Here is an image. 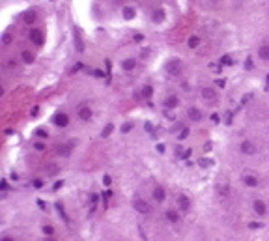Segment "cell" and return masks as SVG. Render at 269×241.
Instances as JSON below:
<instances>
[{"mask_svg":"<svg viewBox=\"0 0 269 241\" xmlns=\"http://www.w3.org/2000/svg\"><path fill=\"white\" fill-rule=\"evenodd\" d=\"M22 60L26 62V64H32V62H34V54L28 53V51H24V53H22Z\"/></svg>","mask_w":269,"mask_h":241,"instance_id":"26","label":"cell"},{"mask_svg":"<svg viewBox=\"0 0 269 241\" xmlns=\"http://www.w3.org/2000/svg\"><path fill=\"white\" fill-rule=\"evenodd\" d=\"M103 183H105V185H110V183H112L110 176H103Z\"/></svg>","mask_w":269,"mask_h":241,"instance_id":"37","label":"cell"},{"mask_svg":"<svg viewBox=\"0 0 269 241\" xmlns=\"http://www.w3.org/2000/svg\"><path fill=\"white\" fill-rule=\"evenodd\" d=\"M166 219H168L170 223H178V221H180V213H178L176 209H168V211H166Z\"/></svg>","mask_w":269,"mask_h":241,"instance_id":"13","label":"cell"},{"mask_svg":"<svg viewBox=\"0 0 269 241\" xmlns=\"http://www.w3.org/2000/svg\"><path fill=\"white\" fill-rule=\"evenodd\" d=\"M221 64H224V65H230V64H232V58L226 54V56H223V58H221Z\"/></svg>","mask_w":269,"mask_h":241,"instance_id":"32","label":"cell"},{"mask_svg":"<svg viewBox=\"0 0 269 241\" xmlns=\"http://www.w3.org/2000/svg\"><path fill=\"white\" fill-rule=\"evenodd\" d=\"M187 116L192 120V122H200V120H202V112H200L196 107H191V109L187 110Z\"/></svg>","mask_w":269,"mask_h":241,"instance_id":"7","label":"cell"},{"mask_svg":"<svg viewBox=\"0 0 269 241\" xmlns=\"http://www.w3.org/2000/svg\"><path fill=\"white\" fill-rule=\"evenodd\" d=\"M103 196H105V200H107V198H110V196H112V192H110V191H107V192H105Z\"/></svg>","mask_w":269,"mask_h":241,"instance_id":"49","label":"cell"},{"mask_svg":"<svg viewBox=\"0 0 269 241\" xmlns=\"http://www.w3.org/2000/svg\"><path fill=\"white\" fill-rule=\"evenodd\" d=\"M112 131H114V125H112V124H107V125L103 127V133H101V135L107 138V136H110V135H112Z\"/></svg>","mask_w":269,"mask_h":241,"instance_id":"21","label":"cell"},{"mask_svg":"<svg viewBox=\"0 0 269 241\" xmlns=\"http://www.w3.org/2000/svg\"><path fill=\"white\" fill-rule=\"evenodd\" d=\"M38 206H39L41 209H45V202H43V200H38Z\"/></svg>","mask_w":269,"mask_h":241,"instance_id":"46","label":"cell"},{"mask_svg":"<svg viewBox=\"0 0 269 241\" xmlns=\"http://www.w3.org/2000/svg\"><path fill=\"white\" fill-rule=\"evenodd\" d=\"M258 53H260V58L262 60H269V45H262Z\"/></svg>","mask_w":269,"mask_h":241,"instance_id":"18","label":"cell"},{"mask_svg":"<svg viewBox=\"0 0 269 241\" xmlns=\"http://www.w3.org/2000/svg\"><path fill=\"white\" fill-rule=\"evenodd\" d=\"M254 211L258 215H265V204L262 200H254Z\"/></svg>","mask_w":269,"mask_h":241,"instance_id":"16","label":"cell"},{"mask_svg":"<svg viewBox=\"0 0 269 241\" xmlns=\"http://www.w3.org/2000/svg\"><path fill=\"white\" fill-rule=\"evenodd\" d=\"M249 228L256 230V228H262V224H260V223H251V224H249Z\"/></svg>","mask_w":269,"mask_h":241,"instance_id":"38","label":"cell"},{"mask_svg":"<svg viewBox=\"0 0 269 241\" xmlns=\"http://www.w3.org/2000/svg\"><path fill=\"white\" fill-rule=\"evenodd\" d=\"M34 187H36V189H41V187H43V181H41V180H34Z\"/></svg>","mask_w":269,"mask_h":241,"instance_id":"36","label":"cell"},{"mask_svg":"<svg viewBox=\"0 0 269 241\" xmlns=\"http://www.w3.org/2000/svg\"><path fill=\"white\" fill-rule=\"evenodd\" d=\"M10 41H11V34H10V32H6V34L2 36V43H6V45H8Z\"/></svg>","mask_w":269,"mask_h":241,"instance_id":"31","label":"cell"},{"mask_svg":"<svg viewBox=\"0 0 269 241\" xmlns=\"http://www.w3.org/2000/svg\"><path fill=\"white\" fill-rule=\"evenodd\" d=\"M73 144H75V142H69L67 146H64V144H60V146H56V155L67 157V155H69V152H71V148H73Z\"/></svg>","mask_w":269,"mask_h":241,"instance_id":"6","label":"cell"},{"mask_svg":"<svg viewBox=\"0 0 269 241\" xmlns=\"http://www.w3.org/2000/svg\"><path fill=\"white\" fill-rule=\"evenodd\" d=\"M198 164L206 168V166H211V164H213V161H211V159H200V161H198Z\"/></svg>","mask_w":269,"mask_h":241,"instance_id":"28","label":"cell"},{"mask_svg":"<svg viewBox=\"0 0 269 241\" xmlns=\"http://www.w3.org/2000/svg\"><path fill=\"white\" fill-rule=\"evenodd\" d=\"M56 211L60 213V217L67 223V215H65V211H64V206H62V202H56Z\"/></svg>","mask_w":269,"mask_h":241,"instance_id":"23","label":"cell"},{"mask_svg":"<svg viewBox=\"0 0 269 241\" xmlns=\"http://www.w3.org/2000/svg\"><path fill=\"white\" fill-rule=\"evenodd\" d=\"M43 232H45L47 235H51V234L54 232V228H53V226H49V224H45V226H43Z\"/></svg>","mask_w":269,"mask_h":241,"instance_id":"33","label":"cell"},{"mask_svg":"<svg viewBox=\"0 0 269 241\" xmlns=\"http://www.w3.org/2000/svg\"><path fill=\"white\" fill-rule=\"evenodd\" d=\"M217 2H221V0H209V2H208V4H211V6H215Z\"/></svg>","mask_w":269,"mask_h":241,"instance_id":"51","label":"cell"},{"mask_svg":"<svg viewBox=\"0 0 269 241\" xmlns=\"http://www.w3.org/2000/svg\"><path fill=\"white\" fill-rule=\"evenodd\" d=\"M79 118H81V120H90V118H92V110H90V107H82V109L79 110Z\"/></svg>","mask_w":269,"mask_h":241,"instance_id":"15","label":"cell"},{"mask_svg":"<svg viewBox=\"0 0 269 241\" xmlns=\"http://www.w3.org/2000/svg\"><path fill=\"white\" fill-rule=\"evenodd\" d=\"M251 62H252V60H251V58H247V69H251V67H252V64H251Z\"/></svg>","mask_w":269,"mask_h":241,"instance_id":"50","label":"cell"},{"mask_svg":"<svg viewBox=\"0 0 269 241\" xmlns=\"http://www.w3.org/2000/svg\"><path fill=\"white\" fill-rule=\"evenodd\" d=\"M189 136V127H181V133H180V140H183V138H187Z\"/></svg>","mask_w":269,"mask_h":241,"instance_id":"27","label":"cell"},{"mask_svg":"<svg viewBox=\"0 0 269 241\" xmlns=\"http://www.w3.org/2000/svg\"><path fill=\"white\" fill-rule=\"evenodd\" d=\"M34 148H36L38 152H43V150H45V146H43V144H41V142H38V144H36V146H34Z\"/></svg>","mask_w":269,"mask_h":241,"instance_id":"39","label":"cell"},{"mask_svg":"<svg viewBox=\"0 0 269 241\" xmlns=\"http://www.w3.org/2000/svg\"><path fill=\"white\" fill-rule=\"evenodd\" d=\"M62 185H64V181H56V183H54V187H53V189H54V191H58V189H60V187H62Z\"/></svg>","mask_w":269,"mask_h":241,"instance_id":"40","label":"cell"},{"mask_svg":"<svg viewBox=\"0 0 269 241\" xmlns=\"http://www.w3.org/2000/svg\"><path fill=\"white\" fill-rule=\"evenodd\" d=\"M217 86H221V88H224V81H221V79H219V81H217Z\"/></svg>","mask_w":269,"mask_h":241,"instance_id":"47","label":"cell"},{"mask_svg":"<svg viewBox=\"0 0 269 241\" xmlns=\"http://www.w3.org/2000/svg\"><path fill=\"white\" fill-rule=\"evenodd\" d=\"M2 241H15V239H13V237H8V235H6V237H2Z\"/></svg>","mask_w":269,"mask_h":241,"instance_id":"52","label":"cell"},{"mask_svg":"<svg viewBox=\"0 0 269 241\" xmlns=\"http://www.w3.org/2000/svg\"><path fill=\"white\" fill-rule=\"evenodd\" d=\"M90 200H92V206H95V202H97V195H92Z\"/></svg>","mask_w":269,"mask_h":241,"instance_id":"43","label":"cell"},{"mask_svg":"<svg viewBox=\"0 0 269 241\" xmlns=\"http://www.w3.org/2000/svg\"><path fill=\"white\" fill-rule=\"evenodd\" d=\"M30 41H32V43H36L38 47H39V45H43V34H41V30H36V28H34V30H30Z\"/></svg>","mask_w":269,"mask_h":241,"instance_id":"5","label":"cell"},{"mask_svg":"<svg viewBox=\"0 0 269 241\" xmlns=\"http://www.w3.org/2000/svg\"><path fill=\"white\" fill-rule=\"evenodd\" d=\"M198 45H200V38H196V36L189 38V47H191V49H194V47H198Z\"/></svg>","mask_w":269,"mask_h":241,"instance_id":"24","label":"cell"},{"mask_svg":"<svg viewBox=\"0 0 269 241\" xmlns=\"http://www.w3.org/2000/svg\"><path fill=\"white\" fill-rule=\"evenodd\" d=\"M157 152L159 153H164V146H163V144H157Z\"/></svg>","mask_w":269,"mask_h":241,"instance_id":"42","label":"cell"},{"mask_svg":"<svg viewBox=\"0 0 269 241\" xmlns=\"http://www.w3.org/2000/svg\"><path fill=\"white\" fill-rule=\"evenodd\" d=\"M243 181H245V185H249V187H256L258 185V180L254 176H245V180H243Z\"/></svg>","mask_w":269,"mask_h":241,"instance_id":"20","label":"cell"},{"mask_svg":"<svg viewBox=\"0 0 269 241\" xmlns=\"http://www.w3.org/2000/svg\"><path fill=\"white\" fill-rule=\"evenodd\" d=\"M24 22H28V25H32V22H36V13H32V11L24 13Z\"/></svg>","mask_w":269,"mask_h":241,"instance_id":"25","label":"cell"},{"mask_svg":"<svg viewBox=\"0 0 269 241\" xmlns=\"http://www.w3.org/2000/svg\"><path fill=\"white\" fill-rule=\"evenodd\" d=\"M131 129H133V124H131V122H127V124L121 125V133H129Z\"/></svg>","mask_w":269,"mask_h":241,"instance_id":"29","label":"cell"},{"mask_svg":"<svg viewBox=\"0 0 269 241\" xmlns=\"http://www.w3.org/2000/svg\"><path fill=\"white\" fill-rule=\"evenodd\" d=\"M178 103H180V101H178L176 95H170V97H166V99H164V107H166V109H176V107H178Z\"/></svg>","mask_w":269,"mask_h":241,"instance_id":"12","label":"cell"},{"mask_svg":"<svg viewBox=\"0 0 269 241\" xmlns=\"http://www.w3.org/2000/svg\"><path fill=\"white\" fill-rule=\"evenodd\" d=\"M224 124H226V125L232 124V112H224Z\"/></svg>","mask_w":269,"mask_h":241,"instance_id":"30","label":"cell"},{"mask_svg":"<svg viewBox=\"0 0 269 241\" xmlns=\"http://www.w3.org/2000/svg\"><path fill=\"white\" fill-rule=\"evenodd\" d=\"M164 196H166V195H164V189L157 185V187L153 189V198H155L157 202H163V200H164Z\"/></svg>","mask_w":269,"mask_h":241,"instance_id":"11","label":"cell"},{"mask_svg":"<svg viewBox=\"0 0 269 241\" xmlns=\"http://www.w3.org/2000/svg\"><path fill=\"white\" fill-rule=\"evenodd\" d=\"M73 39H75V47H77V51H79V53H82V51H84V43H82V39H81V32H79V30H75V34H73Z\"/></svg>","mask_w":269,"mask_h":241,"instance_id":"9","label":"cell"},{"mask_svg":"<svg viewBox=\"0 0 269 241\" xmlns=\"http://www.w3.org/2000/svg\"><path fill=\"white\" fill-rule=\"evenodd\" d=\"M211 148H213V146H211V142H208L206 146H204V150H206V152H211Z\"/></svg>","mask_w":269,"mask_h":241,"instance_id":"45","label":"cell"},{"mask_svg":"<svg viewBox=\"0 0 269 241\" xmlns=\"http://www.w3.org/2000/svg\"><path fill=\"white\" fill-rule=\"evenodd\" d=\"M135 65H136L135 58H127V60H124V69H125V71H131V69H135Z\"/></svg>","mask_w":269,"mask_h":241,"instance_id":"19","label":"cell"},{"mask_svg":"<svg viewBox=\"0 0 269 241\" xmlns=\"http://www.w3.org/2000/svg\"><path fill=\"white\" fill-rule=\"evenodd\" d=\"M152 17H153V22H163L166 15H164V10H161V8H159V10H155V11H153V15H152Z\"/></svg>","mask_w":269,"mask_h":241,"instance_id":"14","label":"cell"},{"mask_svg":"<svg viewBox=\"0 0 269 241\" xmlns=\"http://www.w3.org/2000/svg\"><path fill=\"white\" fill-rule=\"evenodd\" d=\"M265 81H267V84H269V75H267V79H265Z\"/></svg>","mask_w":269,"mask_h":241,"instance_id":"53","label":"cell"},{"mask_svg":"<svg viewBox=\"0 0 269 241\" xmlns=\"http://www.w3.org/2000/svg\"><path fill=\"white\" fill-rule=\"evenodd\" d=\"M252 99V93H245V95H243V99H241V105H245L247 101H251Z\"/></svg>","mask_w":269,"mask_h":241,"instance_id":"34","label":"cell"},{"mask_svg":"<svg viewBox=\"0 0 269 241\" xmlns=\"http://www.w3.org/2000/svg\"><path fill=\"white\" fill-rule=\"evenodd\" d=\"M202 97H204L206 101H211V103H213V101L217 99V93H215L211 88H204V90H202Z\"/></svg>","mask_w":269,"mask_h":241,"instance_id":"8","label":"cell"},{"mask_svg":"<svg viewBox=\"0 0 269 241\" xmlns=\"http://www.w3.org/2000/svg\"><path fill=\"white\" fill-rule=\"evenodd\" d=\"M241 152L245 155H252V153H256V146L251 140H245V142H241Z\"/></svg>","mask_w":269,"mask_h":241,"instance_id":"3","label":"cell"},{"mask_svg":"<svg viewBox=\"0 0 269 241\" xmlns=\"http://www.w3.org/2000/svg\"><path fill=\"white\" fill-rule=\"evenodd\" d=\"M93 73H95L97 77H105V73H103V71H99V69H95V71H93Z\"/></svg>","mask_w":269,"mask_h":241,"instance_id":"44","label":"cell"},{"mask_svg":"<svg viewBox=\"0 0 269 241\" xmlns=\"http://www.w3.org/2000/svg\"><path fill=\"white\" fill-rule=\"evenodd\" d=\"M178 207H180V211H189L191 209V200L185 195H180L178 196Z\"/></svg>","mask_w":269,"mask_h":241,"instance_id":"4","label":"cell"},{"mask_svg":"<svg viewBox=\"0 0 269 241\" xmlns=\"http://www.w3.org/2000/svg\"><path fill=\"white\" fill-rule=\"evenodd\" d=\"M67 122H69V120H67V116H65L64 112L54 116V124H56V125H60V127H65V125H67Z\"/></svg>","mask_w":269,"mask_h":241,"instance_id":"10","label":"cell"},{"mask_svg":"<svg viewBox=\"0 0 269 241\" xmlns=\"http://www.w3.org/2000/svg\"><path fill=\"white\" fill-rule=\"evenodd\" d=\"M144 129H146V131H153V125H152V124L148 122V124H146V125H144Z\"/></svg>","mask_w":269,"mask_h":241,"instance_id":"41","label":"cell"},{"mask_svg":"<svg viewBox=\"0 0 269 241\" xmlns=\"http://www.w3.org/2000/svg\"><path fill=\"white\" fill-rule=\"evenodd\" d=\"M36 135H38V136H41V138H45V136H47V131H43V129H38V131H36Z\"/></svg>","mask_w":269,"mask_h":241,"instance_id":"35","label":"cell"},{"mask_svg":"<svg viewBox=\"0 0 269 241\" xmlns=\"http://www.w3.org/2000/svg\"><path fill=\"white\" fill-rule=\"evenodd\" d=\"M166 71H168V75H172V77H178L181 73V62L180 60H168L166 62Z\"/></svg>","mask_w":269,"mask_h":241,"instance_id":"1","label":"cell"},{"mask_svg":"<svg viewBox=\"0 0 269 241\" xmlns=\"http://www.w3.org/2000/svg\"><path fill=\"white\" fill-rule=\"evenodd\" d=\"M211 122H215V124L219 122V116H217V114H213V116H211Z\"/></svg>","mask_w":269,"mask_h":241,"instance_id":"48","label":"cell"},{"mask_svg":"<svg viewBox=\"0 0 269 241\" xmlns=\"http://www.w3.org/2000/svg\"><path fill=\"white\" fill-rule=\"evenodd\" d=\"M140 93H142V97H152L153 88H152V86H144V88L140 90Z\"/></svg>","mask_w":269,"mask_h":241,"instance_id":"22","label":"cell"},{"mask_svg":"<svg viewBox=\"0 0 269 241\" xmlns=\"http://www.w3.org/2000/svg\"><path fill=\"white\" fill-rule=\"evenodd\" d=\"M135 8H131V6H125L124 8V17L127 19V21H131V19H135Z\"/></svg>","mask_w":269,"mask_h":241,"instance_id":"17","label":"cell"},{"mask_svg":"<svg viewBox=\"0 0 269 241\" xmlns=\"http://www.w3.org/2000/svg\"><path fill=\"white\" fill-rule=\"evenodd\" d=\"M133 207H135V211H138V213H150V206L146 204L142 198H135V200H133Z\"/></svg>","mask_w":269,"mask_h":241,"instance_id":"2","label":"cell"}]
</instances>
